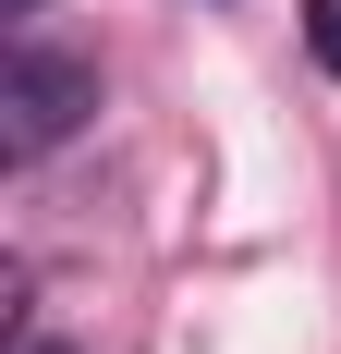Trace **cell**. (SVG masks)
I'll list each match as a JSON object with an SVG mask.
<instances>
[{
  "label": "cell",
  "mask_w": 341,
  "mask_h": 354,
  "mask_svg": "<svg viewBox=\"0 0 341 354\" xmlns=\"http://www.w3.org/2000/svg\"><path fill=\"white\" fill-rule=\"evenodd\" d=\"M86 110H98V62L12 37V62H0V135H12V159H49Z\"/></svg>",
  "instance_id": "obj_1"
},
{
  "label": "cell",
  "mask_w": 341,
  "mask_h": 354,
  "mask_svg": "<svg viewBox=\"0 0 341 354\" xmlns=\"http://www.w3.org/2000/svg\"><path fill=\"white\" fill-rule=\"evenodd\" d=\"M0 12H12V25H25V12H49V0H0Z\"/></svg>",
  "instance_id": "obj_4"
},
{
  "label": "cell",
  "mask_w": 341,
  "mask_h": 354,
  "mask_svg": "<svg viewBox=\"0 0 341 354\" xmlns=\"http://www.w3.org/2000/svg\"><path fill=\"white\" fill-rule=\"evenodd\" d=\"M25 354H73V342H61V330H37V342H25Z\"/></svg>",
  "instance_id": "obj_3"
},
{
  "label": "cell",
  "mask_w": 341,
  "mask_h": 354,
  "mask_svg": "<svg viewBox=\"0 0 341 354\" xmlns=\"http://www.w3.org/2000/svg\"><path fill=\"white\" fill-rule=\"evenodd\" d=\"M305 49H317V73H341V0H305Z\"/></svg>",
  "instance_id": "obj_2"
}]
</instances>
